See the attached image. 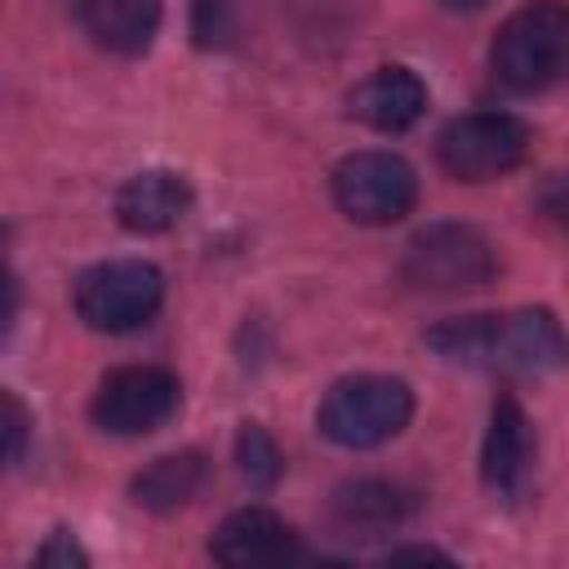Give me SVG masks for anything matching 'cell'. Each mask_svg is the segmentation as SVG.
I'll return each mask as SVG.
<instances>
[{
  "label": "cell",
  "instance_id": "21",
  "mask_svg": "<svg viewBox=\"0 0 569 569\" xmlns=\"http://www.w3.org/2000/svg\"><path fill=\"white\" fill-rule=\"evenodd\" d=\"M387 560H449V556H440L436 547H400V551H391Z\"/></svg>",
  "mask_w": 569,
  "mask_h": 569
},
{
  "label": "cell",
  "instance_id": "9",
  "mask_svg": "<svg viewBox=\"0 0 569 569\" xmlns=\"http://www.w3.org/2000/svg\"><path fill=\"white\" fill-rule=\"evenodd\" d=\"M209 556L227 569L289 565V560H298V533L267 507H240L213 529Z\"/></svg>",
  "mask_w": 569,
  "mask_h": 569
},
{
  "label": "cell",
  "instance_id": "19",
  "mask_svg": "<svg viewBox=\"0 0 569 569\" xmlns=\"http://www.w3.org/2000/svg\"><path fill=\"white\" fill-rule=\"evenodd\" d=\"M13 316H18V280H13V267L4 253V227H0V333H9Z\"/></svg>",
  "mask_w": 569,
  "mask_h": 569
},
{
  "label": "cell",
  "instance_id": "17",
  "mask_svg": "<svg viewBox=\"0 0 569 569\" xmlns=\"http://www.w3.org/2000/svg\"><path fill=\"white\" fill-rule=\"evenodd\" d=\"M27 436H31L27 405H22L13 391H0V467H9V462L22 458Z\"/></svg>",
  "mask_w": 569,
  "mask_h": 569
},
{
  "label": "cell",
  "instance_id": "15",
  "mask_svg": "<svg viewBox=\"0 0 569 569\" xmlns=\"http://www.w3.org/2000/svg\"><path fill=\"white\" fill-rule=\"evenodd\" d=\"M204 476H209L204 458H200L196 449H182V453H164V458H156L151 467H142V471L133 476L129 493H133V502L147 507V511H178V507H187V502L200 493Z\"/></svg>",
  "mask_w": 569,
  "mask_h": 569
},
{
  "label": "cell",
  "instance_id": "8",
  "mask_svg": "<svg viewBox=\"0 0 569 569\" xmlns=\"http://www.w3.org/2000/svg\"><path fill=\"white\" fill-rule=\"evenodd\" d=\"M178 409V378L156 365H129L98 382L93 391V422L111 436H147L164 427Z\"/></svg>",
  "mask_w": 569,
  "mask_h": 569
},
{
  "label": "cell",
  "instance_id": "10",
  "mask_svg": "<svg viewBox=\"0 0 569 569\" xmlns=\"http://www.w3.org/2000/svg\"><path fill=\"white\" fill-rule=\"evenodd\" d=\"M191 209V187L173 169H142L116 191V218L133 236H160Z\"/></svg>",
  "mask_w": 569,
  "mask_h": 569
},
{
  "label": "cell",
  "instance_id": "6",
  "mask_svg": "<svg viewBox=\"0 0 569 569\" xmlns=\"http://www.w3.org/2000/svg\"><path fill=\"white\" fill-rule=\"evenodd\" d=\"M333 204L365 227H391L418 204V173L391 151H351L333 169Z\"/></svg>",
  "mask_w": 569,
  "mask_h": 569
},
{
  "label": "cell",
  "instance_id": "3",
  "mask_svg": "<svg viewBox=\"0 0 569 569\" xmlns=\"http://www.w3.org/2000/svg\"><path fill=\"white\" fill-rule=\"evenodd\" d=\"M409 418H413V391L409 382L387 378V373H356V378L333 382L316 413L320 431L347 449L382 445L400 436Z\"/></svg>",
  "mask_w": 569,
  "mask_h": 569
},
{
  "label": "cell",
  "instance_id": "5",
  "mask_svg": "<svg viewBox=\"0 0 569 569\" xmlns=\"http://www.w3.org/2000/svg\"><path fill=\"white\" fill-rule=\"evenodd\" d=\"M160 302H164V276L142 258L98 262L76 280V311L84 325L102 333H124L147 325L160 311Z\"/></svg>",
  "mask_w": 569,
  "mask_h": 569
},
{
  "label": "cell",
  "instance_id": "7",
  "mask_svg": "<svg viewBox=\"0 0 569 569\" xmlns=\"http://www.w3.org/2000/svg\"><path fill=\"white\" fill-rule=\"evenodd\" d=\"M440 164L462 182H485L498 173H511L529 156V124L507 111H471L445 124Z\"/></svg>",
  "mask_w": 569,
  "mask_h": 569
},
{
  "label": "cell",
  "instance_id": "1",
  "mask_svg": "<svg viewBox=\"0 0 569 569\" xmlns=\"http://www.w3.org/2000/svg\"><path fill=\"white\" fill-rule=\"evenodd\" d=\"M427 342L453 360L502 373H547L565 360V338L551 311H507V316H458L427 333Z\"/></svg>",
  "mask_w": 569,
  "mask_h": 569
},
{
  "label": "cell",
  "instance_id": "16",
  "mask_svg": "<svg viewBox=\"0 0 569 569\" xmlns=\"http://www.w3.org/2000/svg\"><path fill=\"white\" fill-rule=\"evenodd\" d=\"M236 462H240V471L249 476V485H258V489H271L276 480H280V471H284V458H280V445L267 436V427H258V422H244L240 427V436H236Z\"/></svg>",
  "mask_w": 569,
  "mask_h": 569
},
{
  "label": "cell",
  "instance_id": "13",
  "mask_svg": "<svg viewBox=\"0 0 569 569\" xmlns=\"http://www.w3.org/2000/svg\"><path fill=\"white\" fill-rule=\"evenodd\" d=\"M418 507V493L396 485V480H351L333 493V520L342 533H387L396 525L409 520V511Z\"/></svg>",
  "mask_w": 569,
  "mask_h": 569
},
{
  "label": "cell",
  "instance_id": "14",
  "mask_svg": "<svg viewBox=\"0 0 569 569\" xmlns=\"http://www.w3.org/2000/svg\"><path fill=\"white\" fill-rule=\"evenodd\" d=\"M80 22L107 53H142L160 31V0H80Z\"/></svg>",
  "mask_w": 569,
  "mask_h": 569
},
{
  "label": "cell",
  "instance_id": "2",
  "mask_svg": "<svg viewBox=\"0 0 569 569\" xmlns=\"http://www.w3.org/2000/svg\"><path fill=\"white\" fill-rule=\"evenodd\" d=\"M569 53V13L560 0H533L516 9L489 49L493 76L516 93H538L565 71Z\"/></svg>",
  "mask_w": 569,
  "mask_h": 569
},
{
  "label": "cell",
  "instance_id": "12",
  "mask_svg": "<svg viewBox=\"0 0 569 569\" xmlns=\"http://www.w3.org/2000/svg\"><path fill=\"white\" fill-rule=\"evenodd\" d=\"M351 116L378 133H400L427 111V84L409 67H378L351 89Z\"/></svg>",
  "mask_w": 569,
  "mask_h": 569
},
{
  "label": "cell",
  "instance_id": "11",
  "mask_svg": "<svg viewBox=\"0 0 569 569\" xmlns=\"http://www.w3.org/2000/svg\"><path fill=\"white\" fill-rule=\"evenodd\" d=\"M529 458H533V436H529V418L520 409V400L511 391H502L489 409V431H485V485L502 498H516L525 489L529 476Z\"/></svg>",
  "mask_w": 569,
  "mask_h": 569
},
{
  "label": "cell",
  "instance_id": "4",
  "mask_svg": "<svg viewBox=\"0 0 569 569\" xmlns=\"http://www.w3.org/2000/svg\"><path fill=\"white\" fill-rule=\"evenodd\" d=\"M400 271L422 293H471L493 284L498 253L467 222H431L409 240Z\"/></svg>",
  "mask_w": 569,
  "mask_h": 569
},
{
  "label": "cell",
  "instance_id": "18",
  "mask_svg": "<svg viewBox=\"0 0 569 569\" xmlns=\"http://www.w3.org/2000/svg\"><path fill=\"white\" fill-rule=\"evenodd\" d=\"M222 0H196V40L200 44H218L227 40V22H222Z\"/></svg>",
  "mask_w": 569,
  "mask_h": 569
},
{
  "label": "cell",
  "instance_id": "22",
  "mask_svg": "<svg viewBox=\"0 0 569 569\" xmlns=\"http://www.w3.org/2000/svg\"><path fill=\"white\" fill-rule=\"evenodd\" d=\"M445 9H480V4H489V0H440Z\"/></svg>",
  "mask_w": 569,
  "mask_h": 569
},
{
  "label": "cell",
  "instance_id": "20",
  "mask_svg": "<svg viewBox=\"0 0 569 569\" xmlns=\"http://www.w3.org/2000/svg\"><path fill=\"white\" fill-rule=\"evenodd\" d=\"M36 560H40V565H84L89 556L80 551V542H76L71 533H53V538L36 551Z\"/></svg>",
  "mask_w": 569,
  "mask_h": 569
}]
</instances>
